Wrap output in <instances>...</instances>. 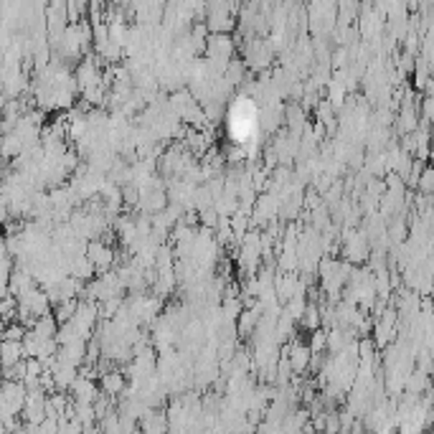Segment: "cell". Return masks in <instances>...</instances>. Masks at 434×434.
Here are the masks:
<instances>
[{"label": "cell", "instance_id": "cell-1", "mask_svg": "<svg viewBox=\"0 0 434 434\" xmlns=\"http://www.w3.org/2000/svg\"><path fill=\"white\" fill-rule=\"evenodd\" d=\"M87 257H89V262L94 264V269H102L104 274L110 272V267L115 264V249H112L110 244H104L102 239L91 241V244L87 246Z\"/></svg>", "mask_w": 434, "mask_h": 434}, {"label": "cell", "instance_id": "cell-2", "mask_svg": "<svg viewBox=\"0 0 434 434\" xmlns=\"http://www.w3.org/2000/svg\"><path fill=\"white\" fill-rule=\"evenodd\" d=\"M208 23L214 33H229L234 28V8L231 6H208Z\"/></svg>", "mask_w": 434, "mask_h": 434}, {"label": "cell", "instance_id": "cell-3", "mask_svg": "<svg viewBox=\"0 0 434 434\" xmlns=\"http://www.w3.org/2000/svg\"><path fill=\"white\" fill-rule=\"evenodd\" d=\"M287 363H290L292 371H305L307 369V363H310L312 358V348L305 343H292L290 348H287Z\"/></svg>", "mask_w": 434, "mask_h": 434}, {"label": "cell", "instance_id": "cell-4", "mask_svg": "<svg viewBox=\"0 0 434 434\" xmlns=\"http://www.w3.org/2000/svg\"><path fill=\"white\" fill-rule=\"evenodd\" d=\"M102 386L110 394H117V391H122L125 389V381H122V374L120 371H110V374H104L102 376Z\"/></svg>", "mask_w": 434, "mask_h": 434}, {"label": "cell", "instance_id": "cell-5", "mask_svg": "<svg viewBox=\"0 0 434 434\" xmlns=\"http://www.w3.org/2000/svg\"><path fill=\"white\" fill-rule=\"evenodd\" d=\"M419 191L421 196H434V165H427V168L421 170V178H419Z\"/></svg>", "mask_w": 434, "mask_h": 434}]
</instances>
